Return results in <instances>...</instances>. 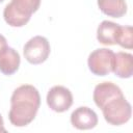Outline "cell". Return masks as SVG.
Here are the masks:
<instances>
[{
	"label": "cell",
	"mask_w": 133,
	"mask_h": 133,
	"mask_svg": "<svg viewBox=\"0 0 133 133\" xmlns=\"http://www.w3.org/2000/svg\"><path fill=\"white\" fill-rule=\"evenodd\" d=\"M112 72L119 78H130L133 75V56L127 52H117L114 56Z\"/></svg>",
	"instance_id": "8fae6325"
},
{
	"label": "cell",
	"mask_w": 133,
	"mask_h": 133,
	"mask_svg": "<svg viewBox=\"0 0 133 133\" xmlns=\"http://www.w3.org/2000/svg\"><path fill=\"white\" fill-rule=\"evenodd\" d=\"M119 96H123V91L116 84L112 82H102L96 85L92 98L96 105L102 109L106 103Z\"/></svg>",
	"instance_id": "ba28073f"
},
{
	"label": "cell",
	"mask_w": 133,
	"mask_h": 133,
	"mask_svg": "<svg viewBox=\"0 0 133 133\" xmlns=\"http://www.w3.org/2000/svg\"><path fill=\"white\" fill-rule=\"evenodd\" d=\"M116 44L126 49H132L133 47V39H132V27L131 26H121L117 37Z\"/></svg>",
	"instance_id": "4fadbf2b"
},
{
	"label": "cell",
	"mask_w": 133,
	"mask_h": 133,
	"mask_svg": "<svg viewBox=\"0 0 133 133\" xmlns=\"http://www.w3.org/2000/svg\"><path fill=\"white\" fill-rule=\"evenodd\" d=\"M41 5V0H11L3 10L5 22L11 27H22L26 25L33 12Z\"/></svg>",
	"instance_id": "7a4b0ae2"
},
{
	"label": "cell",
	"mask_w": 133,
	"mask_h": 133,
	"mask_svg": "<svg viewBox=\"0 0 133 133\" xmlns=\"http://www.w3.org/2000/svg\"><path fill=\"white\" fill-rule=\"evenodd\" d=\"M115 53L107 48H100L92 51L87 59L89 71L97 76H106L113 70Z\"/></svg>",
	"instance_id": "277c9868"
},
{
	"label": "cell",
	"mask_w": 133,
	"mask_h": 133,
	"mask_svg": "<svg viewBox=\"0 0 133 133\" xmlns=\"http://www.w3.org/2000/svg\"><path fill=\"white\" fill-rule=\"evenodd\" d=\"M7 47V43H6V38L2 35V34H0V53L5 49Z\"/></svg>",
	"instance_id": "5bb4252c"
},
{
	"label": "cell",
	"mask_w": 133,
	"mask_h": 133,
	"mask_svg": "<svg viewBox=\"0 0 133 133\" xmlns=\"http://www.w3.org/2000/svg\"><path fill=\"white\" fill-rule=\"evenodd\" d=\"M3 1H4V0H0V3H1V2H3Z\"/></svg>",
	"instance_id": "2e32d148"
},
{
	"label": "cell",
	"mask_w": 133,
	"mask_h": 133,
	"mask_svg": "<svg viewBox=\"0 0 133 133\" xmlns=\"http://www.w3.org/2000/svg\"><path fill=\"white\" fill-rule=\"evenodd\" d=\"M41 105L38 90L30 84H24L16 88L10 98L9 122L16 127H25L35 117Z\"/></svg>",
	"instance_id": "6da1fadb"
},
{
	"label": "cell",
	"mask_w": 133,
	"mask_h": 133,
	"mask_svg": "<svg viewBox=\"0 0 133 133\" xmlns=\"http://www.w3.org/2000/svg\"><path fill=\"white\" fill-rule=\"evenodd\" d=\"M5 131V128H4V123H3V118L0 114V132H4Z\"/></svg>",
	"instance_id": "9a60e30c"
},
{
	"label": "cell",
	"mask_w": 133,
	"mask_h": 133,
	"mask_svg": "<svg viewBox=\"0 0 133 133\" xmlns=\"http://www.w3.org/2000/svg\"><path fill=\"white\" fill-rule=\"evenodd\" d=\"M46 100L50 109L56 112H64L73 104V95L69 88L55 85L48 91Z\"/></svg>",
	"instance_id": "8992f818"
},
{
	"label": "cell",
	"mask_w": 133,
	"mask_h": 133,
	"mask_svg": "<svg viewBox=\"0 0 133 133\" xmlns=\"http://www.w3.org/2000/svg\"><path fill=\"white\" fill-rule=\"evenodd\" d=\"M21 63L20 54L10 47H6L0 53V72L4 75L10 76L15 74Z\"/></svg>",
	"instance_id": "9c48e42d"
},
{
	"label": "cell",
	"mask_w": 133,
	"mask_h": 133,
	"mask_svg": "<svg viewBox=\"0 0 133 133\" xmlns=\"http://www.w3.org/2000/svg\"><path fill=\"white\" fill-rule=\"evenodd\" d=\"M121 25L110 22L103 21L97 29V39L103 45H116V37L119 31Z\"/></svg>",
	"instance_id": "30bf717a"
},
{
	"label": "cell",
	"mask_w": 133,
	"mask_h": 133,
	"mask_svg": "<svg viewBox=\"0 0 133 133\" xmlns=\"http://www.w3.org/2000/svg\"><path fill=\"white\" fill-rule=\"evenodd\" d=\"M105 121L113 126H121L131 118V104L125 99L124 95L116 97L105 104L102 108Z\"/></svg>",
	"instance_id": "3957f363"
},
{
	"label": "cell",
	"mask_w": 133,
	"mask_h": 133,
	"mask_svg": "<svg viewBox=\"0 0 133 133\" xmlns=\"http://www.w3.org/2000/svg\"><path fill=\"white\" fill-rule=\"evenodd\" d=\"M98 6L103 14L112 18H121L127 12L125 0H98Z\"/></svg>",
	"instance_id": "7c38bea8"
},
{
	"label": "cell",
	"mask_w": 133,
	"mask_h": 133,
	"mask_svg": "<svg viewBox=\"0 0 133 133\" xmlns=\"http://www.w3.org/2000/svg\"><path fill=\"white\" fill-rule=\"evenodd\" d=\"M23 53L26 60L31 64H39L47 60L50 54V44L45 36L31 37L24 46Z\"/></svg>",
	"instance_id": "5b68a950"
},
{
	"label": "cell",
	"mask_w": 133,
	"mask_h": 133,
	"mask_svg": "<svg viewBox=\"0 0 133 133\" xmlns=\"http://www.w3.org/2000/svg\"><path fill=\"white\" fill-rule=\"evenodd\" d=\"M71 124L79 130L92 129L98 124L97 113L86 106L76 108L71 114Z\"/></svg>",
	"instance_id": "52a82bcc"
}]
</instances>
